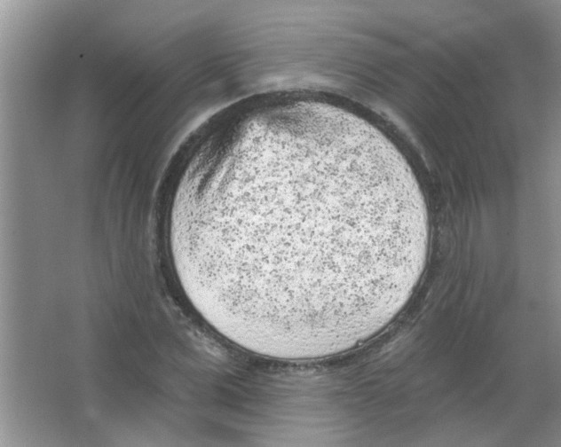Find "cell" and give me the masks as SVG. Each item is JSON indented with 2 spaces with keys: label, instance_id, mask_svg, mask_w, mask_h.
I'll return each instance as SVG.
<instances>
[{
  "label": "cell",
  "instance_id": "6da1fadb",
  "mask_svg": "<svg viewBox=\"0 0 561 447\" xmlns=\"http://www.w3.org/2000/svg\"><path fill=\"white\" fill-rule=\"evenodd\" d=\"M428 208L407 160L351 113L267 122L203 168L182 235L187 274L229 338L271 352L350 348L423 275Z\"/></svg>",
  "mask_w": 561,
  "mask_h": 447
}]
</instances>
